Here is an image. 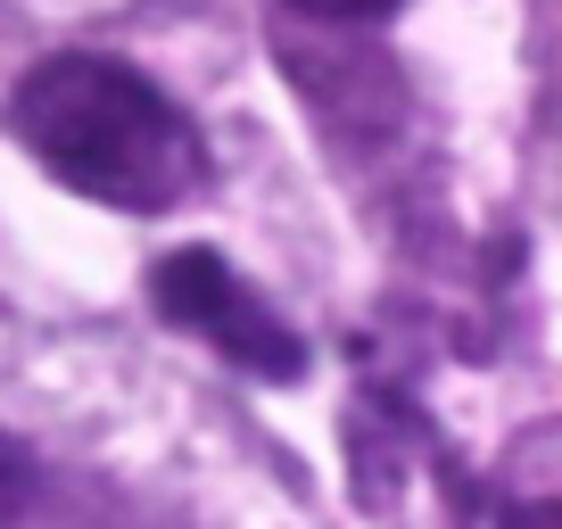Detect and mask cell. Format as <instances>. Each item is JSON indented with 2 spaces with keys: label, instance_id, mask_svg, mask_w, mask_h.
<instances>
[{
  "label": "cell",
  "instance_id": "obj_2",
  "mask_svg": "<svg viewBox=\"0 0 562 529\" xmlns=\"http://www.w3.org/2000/svg\"><path fill=\"white\" fill-rule=\"evenodd\" d=\"M149 299H158L175 323H191L207 348H224L232 364L265 372V381H290V372L306 364L299 339L281 331V315L232 273L224 257H215V248H175V257L149 273Z\"/></svg>",
  "mask_w": 562,
  "mask_h": 529
},
{
  "label": "cell",
  "instance_id": "obj_1",
  "mask_svg": "<svg viewBox=\"0 0 562 529\" xmlns=\"http://www.w3.org/2000/svg\"><path fill=\"white\" fill-rule=\"evenodd\" d=\"M18 142L50 166L67 191L100 199L124 215H158L207 182V142L182 116V100H166L158 83L124 58L100 50H58L9 100Z\"/></svg>",
  "mask_w": 562,
  "mask_h": 529
},
{
  "label": "cell",
  "instance_id": "obj_4",
  "mask_svg": "<svg viewBox=\"0 0 562 529\" xmlns=\"http://www.w3.org/2000/svg\"><path fill=\"white\" fill-rule=\"evenodd\" d=\"M290 9H306V18H339V25H356V18H389L397 0H290Z\"/></svg>",
  "mask_w": 562,
  "mask_h": 529
},
{
  "label": "cell",
  "instance_id": "obj_3",
  "mask_svg": "<svg viewBox=\"0 0 562 529\" xmlns=\"http://www.w3.org/2000/svg\"><path fill=\"white\" fill-rule=\"evenodd\" d=\"M25 505H34V455H25V447L0 430V529L18 521Z\"/></svg>",
  "mask_w": 562,
  "mask_h": 529
}]
</instances>
